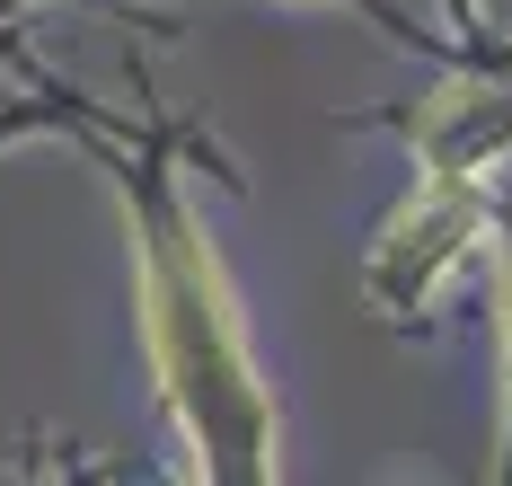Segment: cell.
Returning <instances> with one entry per match:
<instances>
[]
</instances>
